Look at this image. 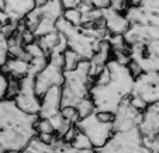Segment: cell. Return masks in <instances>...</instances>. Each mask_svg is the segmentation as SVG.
<instances>
[{
    "label": "cell",
    "instance_id": "17",
    "mask_svg": "<svg viewBox=\"0 0 159 153\" xmlns=\"http://www.w3.org/2000/svg\"><path fill=\"white\" fill-rule=\"evenodd\" d=\"M62 17L65 20H68L70 24L80 27L82 25V11L79 7H73V9H65L63 10Z\"/></svg>",
    "mask_w": 159,
    "mask_h": 153
},
{
    "label": "cell",
    "instance_id": "20",
    "mask_svg": "<svg viewBox=\"0 0 159 153\" xmlns=\"http://www.w3.org/2000/svg\"><path fill=\"white\" fill-rule=\"evenodd\" d=\"M20 91V79L9 77V83H7V90H6V98L14 100L16 96Z\"/></svg>",
    "mask_w": 159,
    "mask_h": 153
},
{
    "label": "cell",
    "instance_id": "14",
    "mask_svg": "<svg viewBox=\"0 0 159 153\" xmlns=\"http://www.w3.org/2000/svg\"><path fill=\"white\" fill-rule=\"evenodd\" d=\"M70 145H72L78 152H86V150H93L94 149L92 141L89 139V136H87L83 131H80V129L78 131V133H76V136L73 138V141L70 142Z\"/></svg>",
    "mask_w": 159,
    "mask_h": 153
},
{
    "label": "cell",
    "instance_id": "4",
    "mask_svg": "<svg viewBox=\"0 0 159 153\" xmlns=\"http://www.w3.org/2000/svg\"><path fill=\"white\" fill-rule=\"evenodd\" d=\"M94 153H148L142 141L139 126L124 131H114L113 136L102 147L94 149Z\"/></svg>",
    "mask_w": 159,
    "mask_h": 153
},
{
    "label": "cell",
    "instance_id": "25",
    "mask_svg": "<svg viewBox=\"0 0 159 153\" xmlns=\"http://www.w3.org/2000/svg\"><path fill=\"white\" fill-rule=\"evenodd\" d=\"M0 153H6V150H4L3 147H0Z\"/></svg>",
    "mask_w": 159,
    "mask_h": 153
},
{
    "label": "cell",
    "instance_id": "24",
    "mask_svg": "<svg viewBox=\"0 0 159 153\" xmlns=\"http://www.w3.org/2000/svg\"><path fill=\"white\" fill-rule=\"evenodd\" d=\"M48 0H34V3H35V7H42L44 4H47Z\"/></svg>",
    "mask_w": 159,
    "mask_h": 153
},
{
    "label": "cell",
    "instance_id": "5",
    "mask_svg": "<svg viewBox=\"0 0 159 153\" xmlns=\"http://www.w3.org/2000/svg\"><path fill=\"white\" fill-rule=\"evenodd\" d=\"M132 105L144 111L149 104L159 101V72H142L135 79L129 96Z\"/></svg>",
    "mask_w": 159,
    "mask_h": 153
},
{
    "label": "cell",
    "instance_id": "10",
    "mask_svg": "<svg viewBox=\"0 0 159 153\" xmlns=\"http://www.w3.org/2000/svg\"><path fill=\"white\" fill-rule=\"evenodd\" d=\"M102 20L104 27L107 28V31L111 35H124L128 31L129 25H131L125 13L118 11V10L113 9V7L103 10Z\"/></svg>",
    "mask_w": 159,
    "mask_h": 153
},
{
    "label": "cell",
    "instance_id": "23",
    "mask_svg": "<svg viewBox=\"0 0 159 153\" xmlns=\"http://www.w3.org/2000/svg\"><path fill=\"white\" fill-rule=\"evenodd\" d=\"M63 4V9H73V7H79L84 0H61Z\"/></svg>",
    "mask_w": 159,
    "mask_h": 153
},
{
    "label": "cell",
    "instance_id": "11",
    "mask_svg": "<svg viewBox=\"0 0 159 153\" xmlns=\"http://www.w3.org/2000/svg\"><path fill=\"white\" fill-rule=\"evenodd\" d=\"M62 108V86L51 87L44 96H41V110L39 117L51 118L52 115L61 112Z\"/></svg>",
    "mask_w": 159,
    "mask_h": 153
},
{
    "label": "cell",
    "instance_id": "6",
    "mask_svg": "<svg viewBox=\"0 0 159 153\" xmlns=\"http://www.w3.org/2000/svg\"><path fill=\"white\" fill-rule=\"evenodd\" d=\"M65 80V69H63V54L49 55V60L47 66L35 75V91L39 97L54 86H62Z\"/></svg>",
    "mask_w": 159,
    "mask_h": 153
},
{
    "label": "cell",
    "instance_id": "15",
    "mask_svg": "<svg viewBox=\"0 0 159 153\" xmlns=\"http://www.w3.org/2000/svg\"><path fill=\"white\" fill-rule=\"evenodd\" d=\"M82 59H83V58H82L78 52L68 48L63 52V69H65V72L66 70H73L79 63L82 62Z\"/></svg>",
    "mask_w": 159,
    "mask_h": 153
},
{
    "label": "cell",
    "instance_id": "16",
    "mask_svg": "<svg viewBox=\"0 0 159 153\" xmlns=\"http://www.w3.org/2000/svg\"><path fill=\"white\" fill-rule=\"evenodd\" d=\"M76 108H78V112H79V115H80V118L87 117V115L93 114V112L96 111V105H94V101L92 100L90 96L80 100V101L76 104Z\"/></svg>",
    "mask_w": 159,
    "mask_h": 153
},
{
    "label": "cell",
    "instance_id": "1",
    "mask_svg": "<svg viewBox=\"0 0 159 153\" xmlns=\"http://www.w3.org/2000/svg\"><path fill=\"white\" fill-rule=\"evenodd\" d=\"M38 115L23 111L14 100L0 101V147L6 152H18L24 149L37 136L35 121Z\"/></svg>",
    "mask_w": 159,
    "mask_h": 153
},
{
    "label": "cell",
    "instance_id": "3",
    "mask_svg": "<svg viewBox=\"0 0 159 153\" xmlns=\"http://www.w3.org/2000/svg\"><path fill=\"white\" fill-rule=\"evenodd\" d=\"M94 79L90 75V60L82 59V62L73 70H66L62 84V107H76L80 100L90 96V87Z\"/></svg>",
    "mask_w": 159,
    "mask_h": 153
},
{
    "label": "cell",
    "instance_id": "19",
    "mask_svg": "<svg viewBox=\"0 0 159 153\" xmlns=\"http://www.w3.org/2000/svg\"><path fill=\"white\" fill-rule=\"evenodd\" d=\"M61 114H62L63 118L70 124H78L79 120H80L78 108L73 107V105H63V107L61 108Z\"/></svg>",
    "mask_w": 159,
    "mask_h": 153
},
{
    "label": "cell",
    "instance_id": "7",
    "mask_svg": "<svg viewBox=\"0 0 159 153\" xmlns=\"http://www.w3.org/2000/svg\"><path fill=\"white\" fill-rule=\"evenodd\" d=\"M78 128L80 131H83L89 139L93 143V147H102L108 139L113 136L116 128H114V122H104L97 117L96 111L93 114L83 117L79 120V122L76 124Z\"/></svg>",
    "mask_w": 159,
    "mask_h": 153
},
{
    "label": "cell",
    "instance_id": "18",
    "mask_svg": "<svg viewBox=\"0 0 159 153\" xmlns=\"http://www.w3.org/2000/svg\"><path fill=\"white\" fill-rule=\"evenodd\" d=\"M35 131H37V135L38 133H55L54 125L49 121V118H42L39 115L35 121Z\"/></svg>",
    "mask_w": 159,
    "mask_h": 153
},
{
    "label": "cell",
    "instance_id": "2",
    "mask_svg": "<svg viewBox=\"0 0 159 153\" xmlns=\"http://www.w3.org/2000/svg\"><path fill=\"white\" fill-rule=\"evenodd\" d=\"M107 66L111 72L110 81L106 84L93 83L90 87V97L94 101L96 111L106 110L116 112L123 100L131 96L135 77L129 72L128 65L120 63L116 59L108 60Z\"/></svg>",
    "mask_w": 159,
    "mask_h": 153
},
{
    "label": "cell",
    "instance_id": "21",
    "mask_svg": "<svg viewBox=\"0 0 159 153\" xmlns=\"http://www.w3.org/2000/svg\"><path fill=\"white\" fill-rule=\"evenodd\" d=\"M7 83H9V76L0 69V101L6 98V90H7Z\"/></svg>",
    "mask_w": 159,
    "mask_h": 153
},
{
    "label": "cell",
    "instance_id": "12",
    "mask_svg": "<svg viewBox=\"0 0 159 153\" xmlns=\"http://www.w3.org/2000/svg\"><path fill=\"white\" fill-rule=\"evenodd\" d=\"M4 73L9 77L14 79H23L30 73V60L25 58H9L3 68H2Z\"/></svg>",
    "mask_w": 159,
    "mask_h": 153
},
{
    "label": "cell",
    "instance_id": "8",
    "mask_svg": "<svg viewBox=\"0 0 159 153\" xmlns=\"http://www.w3.org/2000/svg\"><path fill=\"white\" fill-rule=\"evenodd\" d=\"M34 79H35V75L33 73H28L25 77L20 79V91L16 96L14 101L23 111L38 115L41 110V97L35 91Z\"/></svg>",
    "mask_w": 159,
    "mask_h": 153
},
{
    "label": "cell",
    "instance_id": "22",
    "mask_svg": "<svg viewBox=\"0 0 159 153\" xmlns=\"http://www.w3.org/2000/svg\"><path fill=\"white\" fill-rule=\"evenodd\" d=\"M84 3L90 4V6L94 7V9L104 10L111 6V0H84Z\"/></svg>",
    "mask_w": 159,
    "mask_h": 153
},
{
    "label": "cell",
    "instance_id": "9",
    "mask_svg": "<svg viewBox=\"0 0 159 153\" xmlns=\"http://www.w3.org/2000/svg\"><path fill=\"white\" fill-rule=\"evenodd\" d=\"M141 117H142V111L138 110L137 107H134L129 97H127L116 110V118H114L116 131H124V129L138 126L139 122H141Z\"/></svg>",
    "mask_w": 159,
    "mask_h": 153
},
{
    "label": "cell",
    "instance_id": "13",
    "mask_svg": "<svg viewBox=\"0 0 159 153\" xmlns=\"http://www.w3.org/2000/svg\"><path fill=\"white\" fill-rule=\"evenodd\" d=\"M59 39H61V33L57 30V31H54V33H49L42 37H38L37 41H38V44L41 45V48L49 55L57 48L58 44H59Z\"/></svg>",
    "mask_w": 159,
    "mask_h": 153
}]
</instances>
